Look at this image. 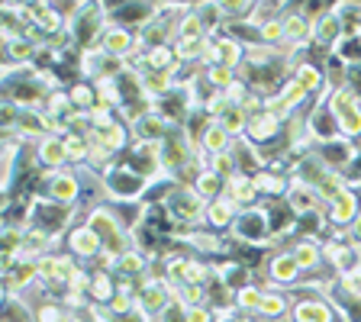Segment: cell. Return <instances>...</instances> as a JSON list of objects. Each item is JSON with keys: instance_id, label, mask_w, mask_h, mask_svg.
Instances as JSON below:
<instances>
[{"instance_id": "1", "label": "cell", "mask_w": 361, "mask_h": 322, "mask_svg": "<svg viewBox=\"0 0 361 322\" xmlns=\"http://www.w3.org/2000/svg\"><path fill=\"white\" fill-rule=\"evenodd\" d=\"M165 210L168 216L178 223V229H197L203 225V213H207V200L197 194L190 184H174V190L168 194L165 200Z\"/></svg>"}, {"instance_id": "2", "label": "cell", "mask_w": 361, "mask_h": 322, "mask_svg": "<svg viewBox=\"0 0 361 322\" xmlns=\"http://www.w3.org/2000/svg\"><path fill=\"white\" fill-rule=\"evenodd\" d=\"M42 200L61 203V206H78L84 197V180L78 178L75 168H61V171H42Z\"/></svg>"}, {"instance_id": "3", "label": "cell", "mask_w": 361, "mask_h": 322, "mask_svg": "<svg viewBox=\"0 0 361 322\" xmlns=\"http://www.w3.org/2000/svg\"><path fill=\"white\" fill-rule=\"evenodd\" d=\"M229 235H233L235 242H242V245H268L271 242V223H268L264 206L239 210V216H235Z\"/></svg>"}, {"instance_id": "4", "label": "cell", "mask_w": 361, "mask_h": 322, "mask_svg": "<svg viewBox=\"0 0 361 322\" xmlns=\"http://www.w3.org/2000/svg\"><path fill=\"white\" fill-rule=\"evenodd\" d=\"M75 219V206H61V203H52V200H42V197H36L30 206V225H36V229H42V233L55 235L59 239L61 233H65V225Z\"/></svg>"}, {"instance_id": "5", "label": "cell", "mask_w": 361, "mask_h": 322, "mask_svg": "<svg viewBox=\"0 0 361 322\" xmlns=\"http://www.w3.org/2000/svg\"><path fill=\"white\" fill-rule=\"evenodd\" d=\"M97 49L110 58L126 61L129 55L139 52V39H135V30H126V26H116V23H106L104 36H100Z\"/></svg>"}, {"instance_id": "6", "label": "cell", "mask_w": 361, "mask_h": 322, "mask_svg": "<svg viewBox=\"0 0 361 322\" xmlns=\"http://www.w3.org/2000/svg\"><path fill=\"white\" fill-rule=\"evenodd\" d=\"M68 252H71L81 264H87V261L94 264L100 255H104V239H100L87 223L71 225V229H68Z\"/></svg>"}, {"instance_id": "7", "label": "cell", "mask_w": 361, "mask_h": 322, "mask_svg": "<svg viewBox=\"0 0 361 322\" xmlns=\"http://www.w3.org/2000/svg\"><path fill=\"white\" fill-rule=\"evenodd\" d=\"M358 216H361V194L352 187H345L326 206V223H329V229H348Z\"/></svg>"}, {"instance_id": "8", "label": "cell", "mask_w": 361, "mask_h": 322, "mask_svg": "<svg viewBox=\"0 0 361 322\" xmlns=\"http://www.w3.org/2000/svg\"><path fill=\"white\" fill-rule=\"evenodd\" d=\"M135 300H139V309L145 316H161L168 309V303L174 300V293L161 278H145L139 293H135Z\"/></svg>"}, {"instance_id": "9", "label": "cell", "mask_w": 361, "mask_h": 322, "mask_svg": "<svg viewBox=\"0 0 361 322\" xmlns=\"http://www.w3.org/2000/svg\"><path fill=\"white\" fill-rule=\"evenodd\" d=\"M290 319L293 322H336L342 316H338V309L326 297H300V300H293Z\"/></svg>"}, {"instance_id": "10", "label": "cell", "mask_w": 361, "mask_h": 322, "mask_svg": "<svg viewBox=\"0 0 361 322\" xmlns=\"http://www.w3.org/2000/svg\"><path fill=\"white\" fill-rule=\"evenodd\" d=\"M332 168L323 161V155L319 151H307V155L293 158V168H290V180H297V184H307V187H319L326 180V174H329Z\"/></svg>"}, {"instance_id": "11", "label": "cell", "mask_w": 361, "mask_h": 322, "mask_svg": "<svg viewBox=\"0 0 361 322\" xmlns=\"http://www.w3.org/2000/svg\"><path fill=\"white\" fill-rule=\"evenodd\" d=\"M307 123H310V132H313V142L316 145H329V142H336V139H342L336 113H332L326 104H316V100H313V110H310Z\"/></svg>"}, {"instance_id": "12", "label": "cell", "mask_w": 361, "mask_h": 322, "mask_svg": "<svg viewBox=\"0 0 361 322\" xmlns=\"http://www.w3.org/2000/svg\"><path fill=\"white\" fill-rule=\"evenodd\" d=\"M268 278H271V284H274V290H281V287L293 290V287L303 280V271H300V264L293 261L290 252H278V255H271V261H268Z\"/></svg>"}, {"instance_id": "13", "label": "cell", "mask_w": 361, "mask_h": 322, "mask_svg": "<svg viewBox=\"0 0 361 322\" xmlns=\"http://www.w3.org/2000/svg\"><path fill=\"white\" fill-rule=\"evenodd\" d=\"M284 203L290 206L293 216H310V213H326L323 197L316 194V187H307V184H297L290 180V187L284 194Z\"/></svg>"}, {"instance_id": "14", "label": "cell", "mask_w": 361, "mask_h": 322, "mask_svg": "<svg viewBox=\"0 0 361 322\" xmlns=\"http://www.w3.org/2000/svg\"><path fill=\"white\" fill-rule=\"evenodd\" d=\"M36 161L42 171H61L68 168V149H65V135H42L36 142Z\"/></svg>"}, {"instance_id": "15", "label": "cell", "mask_w": 361, "mask_h": 322, "mask_svg": "<svg viewBox=\"0 0 361 322\" xmlns=\"http://www.w3.org/2000/svg\"><path fill=\"white\" fill-rule=\"evenodd\" d=\"M235 216H239V206H235V200H229V197H216V200L207 203V213H203V225L207 229H213V233H229L235 223Z\"/></svg>"}, {"instance_id": "16", "label": "cell", "mask_w": 361, "mask_h": 322, "mask_svg": "<svg viewBox=\"0 0 361 322\" xmlns=\"http://www.w3.org/2000/svg\"><path fill=\"white\" fill-rule=\"evenodd\" d=\"M287 252L293 255V261L300 264L303 274L329 268V264H326V255H323V242H316V239H293V245L287 248Z\"/></svg>"}, {"instance_id": "17", "label": "cell", "mask_w": 361, "mask_h": 322, "mask_svg": "<svg viewBox=\"0 0 361 322\" xmlns=\"http://www.w3.org/2000/svg\"><path fill=\"white\" fill-rule=\"evenodd\" d=\"M168 129H171V123H168L158 110H149L135 126H129V132H133L135 142H165Z\"/></svg>"}, {"instance_id": "18", "label": "cell", "mask_w": 361, "mask_h": 322, "mask_svg": "<svg viewBox=\"0 0 361 322\" xmlns=\"http://www.w3.org/2000/svg\"><path fill=\"white\" fill-rule=\"evenodd\" d=\"M233 142H235V139L226 132V129L219 126L216 120L207 123V129H203L200 139H197L200 151H203V155H210V158H213V155H226V151H233Z\"/></svg>"}, {"instance_id": "19", "label": "cell", "mask_w": 361, "mask_h": 322, "mask_svg": "<svg viewBox=\"0 0 361 322\" xmlns=\"http://www.w3.org/2000/svg\"><path fill=\"white\" fill-rule=\"evenodd\" d=\"M226 197H229V200H235V206H239V210H252V206H258V200H262V190L255 187V180H252V178L235 174V178L226 184Z\"/></svg>"}, {"instance_id": "20", "label": "cell", "mask_w": 361, "mask_h": 322, "mask_svg": "<svg viewBox=\"0 0 361 322\" xmlns=\"http://www.w3.org/2000/svg\"><path fill=\"white\" fill-rule=\"evenodd\" d=\"M278 135H284V123L274 120L271 113H262V116H255V120H248V132H245V139H248L252 145L274 142Z\"/></svg>"}, {"instance_id": "21", "label": "cell", "mask_w": 361, "mask_h": 322, "mask_svg": "<svg viewBox=\"0 0 361 322\" xmlns=\"http://www.w3.org/2000/svg\"><path fill=\"white\" fill-rule=\"evenodd\" d=\"M290 309H293L290 293H284V290H264L262 306H258V319L278 322V319H287V316H290Z\"/></svg>"}, {"instance_id": "22", "label": "cell", "mask_w": 361, "mask_h": 322, "mask_svg": "<svg viewBox=\"0 0 361 322\" xmlns=\"http://www.w3.org/2000/svg\"><path fill=\"white\" fill-rule=\"evenodd\" d=\"M120 293V284H116V274H110V271H94V280H90V293L87 300L97 303V306H106V303L113 300Z\"/></svg>"}, {"instance_id": "23", "label": "cell", "mask_w": 361, "mask_h": 322, "mask_svg": "<svg viewBox=\"0 0 361 322\" xmlns=\"http://www.w3.org/2000/svg\"><path fill=\"white\" fill-rule=\"evenodd\" d=\"M200 39H210V36H207V26L200 23L197 10L190 7L188 13L178 20V39H174V42H200Z\"/></svg>"}, {"instance_id": "24", "label": "cell", "mask_w": 361, "mask_h": 322, "mask_svg": "<svg viewBox=\"0 0 361 322\" xmlns=\"http://www.w3.org/2000/svg\"><path fill=\"white\" fill-rule=\"evenodd\" d=\"M68 97H71V104H75L78 113H87L97 106V87L90 81H75L68 87Z\"/></svg>"}, {"instance_id": "25", "label": "cell", "mask_w": 361, "mask_h": 322, "mask_svg": "<svg viewBox=\"0 0 361 322\" xmlns=\"http://www.w3.org/2000/svg\"><path fill=\"white\" fill-rule=\"evenodd\" d=\"M190 187H194L197 194L203 197V200L210 203V200H216V197H223V194H226V180H223V178H216L213 171H203V174H197V180L190 184Z\"/></svg>"}, {"instance_id": "26", "label": "cell", "mask_w": 361, "mask_h": 322, "mask_svg": "<svg viewBox=\"0 0 361 322\" xmlns=\"http://www.w3.org/2000/svg\"><path fill=\"white\" fill-rule=\"evenodd\" d=\"M216 123L229 135H233V139H245V132H248V116H245V110H242V106H229V110H226Z\"/></svg>"}, {"instance_id": "27", "label": "cell", "mask_w": 361, "mask_h": 322, "mask_svg": "<svg viewBox=\"0 0 361 322\" xmlns=\"http://www.w3.org/2000/svg\"><path fill=\"white\" fill-rule=\"evenodd\" d=\"M281 97H284V100H287V106H290V110L297 113L300 106H307V104H310V90L303 87V84L297 81V78H287L284 87H281Z\"/></svg>"}, {"instance_id": "28", "label": "cell", "mask_w": 361, "mask_h": 322, "mask_svg": "<svg viewBox=\"0 0 361 322\" xmlns=\"http://www.w3.org/2000/svg\"><path fill=\"white\" fill-rule=\"evenodd\" d=\"M65 149H68V161L71 165H84L90 161V142L87 135H65Z\"/></svg>"}, {"instance_id": "29", "label": "cell", "mask_w": 361, "mask_h": 322, "mask_svg": "<svg viewBox=\"0 0 361 322\" xmlns=\"http://www.w3.org/2000/svg\"><path fill=\"white\" fill-rule=\"evenodd\" d=\"M262 297H264L262 287H255V284L242 287V290H235V309H239V313H255V316H258Z\"/></svg>"}, {"instance_id": "30", "label": "cell", "mask_w": 361, "mask_h": 322, "mask_svg": "<svg viewBox=\"0 0 361 322\" xmlns=\"http://www.w3.org/2000/svg\"><path fill=\"white\" fill-rule=\"evenodd\" d=\"M65 303H55V300H42V303H36L32 306V319L36 322H68V316L71 313H65Z\"/></svg>"}, {"instance_id": "31", "label": "cell", "mask_w": 361, "mask_h": 322, "mask_svg": "<svg viewBox=\"0 0 361 322\" xmlns=\"http://www.w3.org/2000/svg\"><path fill=\"white\" fill-rule=\"evenodd\" d=\"M203 75H207L210 87L219 90V94H223V90H229L235 81H239V71H233V68H219V65H216V68H207Z\"/></svg>"}, {"instance_id": "32", "label": "cell", "mask_w": 361, "mask_h": 322, "mask_svg": "<svg viewBox=\"0 0 361 322\" xmlns=\"http://www.w3.org/2000/svg\"><path fill=\"white\" fill-rule=\"evenodd\" d=\"M207 171H213L216 178H223L226 184L239 174V168H235V158H233V151H226V155H213L210 158V165H207Z\"/></svg>"}, {"instance_id": "33", "label": "cell", "mask_w": 361, "mask_h": 322, "mask_svg": "<svg viewBox=\"0 0 361 322\" xmlns=\"http://www.w3.org/2000/svg\"><path fill=\"white\" fill-rule=\"evenodd\" d=\"M106 309H110V316H126V313H133V309H139V300H135L133 293H116V297L106 303Z\"/></svg>"}, {"instance_id": "34", "label": "cell", "mask_w": 361, "mask_h": 322, "mask_svg": "<svg viewBox=\"0 0 361 322\" xmlns=\"http://www.w3.org/2000/svg\"><path fill=\"white\" fill-rule=\"evenodd\" d=\"M338 290L352 297V300H361V271H355L348 278H338Z\"/></svg>"}, {"instance_id": "35", "label": "cell", "mask_w": 361, "mask_h": 322, "mask_svg": "<svg viewBox=\"0 0 361 322\" xmlns=\"http://www.w3.org/2000/svg\"><path fill=\"white\" fill-rule=\"evenodd\" d=\"M348 239H352V245H358V248H361V216L355 219L352 225H348Z\"/></svg>"}]
</instances>
